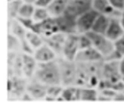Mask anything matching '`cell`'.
<instances>
[{
  "label": "cell",
  "instance_id": "7a4b0ae2",
  "mask_svg": "<svg viewBox=\"0 0 124 103\" xmlns=\"http://www.w3.org/2000/svg\"><path fill=\"white\" fill-rule=\"evenodd\" d=\"M57 61L59 67L61 84L64 87L75 85L77 74V65L74 60H69L63 57H58Z\"/></svg>",
  "mask_w": 124,
  "mask_h": 103
},
{
  "label": "cell",
  "instance_id": "f1b7e54d",
  "mask_svg": "<svg viewBox=\"0 0 124 103\" xmlns=\"http://www.w3.org/2000/svg\"><path fill=\"white\" fill-rule=\"evenodd\" d=\"M79 50L85 49V48H88L92 46L91 39H89L87 34H79Z\"/></svg>",
  "mask_w": 124,
  "mask_h": 103
},
{
  "label": "cell",
  "instance_id": "4316f807",
  "mask_svg": "<svg viewBox=\"0 0 124 103\" xmlns=\"http://www.w3.org/2000/svg\"><path fill=\"white\" fill-rule=\"evenodd\" d=\"M49 17H51V15L49 14V12L47 8L36 7L35 11L33 15V20L36 23L42 22V21L47 20Z\"/></svg>",
  "mask_w": 124,
  "mask_h": 103
},
{
  "label": "cell",
  "instance_id": "f546056e",
  "mask_svg": "<svg viewBox=\"0 0 124 103\" xmlns=\"http://www.w3.org/2000/svg\"><path fill=\"white\" fill-rule=\"evenodd\" d=\"M35 52V49L33 47L26 39L21 40V53L30 54V55H33Z\"/></svg>",
  "mask_w": 124,
  "mask_h": 103
},
{
  "label": "cell",
  "instance_id": "277c9868",
  "mask_svg": "<svg viewBox=\"0 0 124 103\" xmlns=\"http://www.w3.org/2000/svg\"><path fill=\"white\" fill-rule=\"evenodd\" d=\"M28 80L24 77L13 75L8 77V93L12 99H21L23 94L26 92Z\"/></svg>",
  "mask_w": 124,
  "mask_h": 103
},
{
  "label": "cell",
  "instance_id": "8fae6325",
  "mask_svg": "<svg viewBox=\"0 0 124 103\" xmlns=\"http://www.w3.org/2000/svg\"><path fill=\"white\" fill-rule=\"evenodd\" d=\"M103 60V56L92 46L79 50L75 59L77 63H94Z\"/></svg>",
  "mask_w": 124,
  "mask_h": 103
},
{
  "label": "cell",
  "instance_id": "4fadbf2b",
  "mask_svg": "<svg viewBox=\"0 0 124 103\" xmlns=\"http://www.w3.org/2000/svg\"><path fill=\"white\" fill-rule=\"evenodd\" d=\"M92 8L98 14L108 16L110 17H120L121 12L115 10L110 3L109 0H93Z\"/></svg>",
  "mask_w": 124,
  "mask_h": 103
},
{
  "label": "cell",
  "instance_id": "6da1fadb",
  "mask_svg": "<svg viewBox=\"0 0 124 103\" xmlns=\"http://www.w3.org/2000/svg\"><path fill=\"white\" fill-rule=\"evenodd\" d=\"M33 77L46 86L61 84L57 59L48 63H38Z\"/></svg>",
  "mask_w": 124,
  "mask_h": 103
},
{
  "label": "cell",
  "instance_id": "44dd1931",
  "mask_svg": "<svg viewBox=\"0 0 124 103\" xmlns=\"http://www.w3.org/2000/svg\"><path fill=\"white\" fill-rule=\"evenodd\" d=\"M79 87L77 85H70L64 87L61 93L62 101H79Z\"/></svg>",
  "mask_w": 124,
  "mask_h": 103
},
{
  "label": "cell",
  "instance_id": "83f0119b",
  "mask_svg": "<svg viewBox=\"0 0 124 103\" xmlns=\"http://www.w3.org/2000/svg\"><path fill=\"white\" fill-rule=\"evenodd\" d=\"M16 18L21 22V23L28 31L34 32L36 22L33 20V18H22V17H16Z\"/></svg>",
  "mask_w": 124,
  "mask_h": 103
},
{
  "label": "cell",
  "instance_id": "7c38bea8",
  "mask_svg": "<svg viewBox=\"0 0 124 103\" xmlns=\"http://www.w3.org/2000/svg\"><path fill=\"white\" fill-rule=\"evenodd\" d=\"M33 57L38 63H44L56 60L58 55L51 47L45 43L35 50Z\"/></svg>",
  "mask_w": 124,
  "mask_h": 103
},
{
  "label": "cell",
  "instance_id": "1f68e13d",
  "mask_svg": "<svg viewBox=\"0 0 124 103\" xmlns=\"http://www.w3.org/2000/svg\"><path fill=\"white\" fill-rule=\"evenodd\" d=\"M109 2L115 10L120 12L124 10V0H109Z\"/></svg>",
  "mask_w": 124,
  "mask_h": 103
},
{
  "label": "cell",
  "instance_id": "836d02e7",
  "mask_svg": "<svg viewBox=\"0 0 124 103\" xmlns=\"http://www.w3.org/2000/svg\"><path fill=\"white\" fill-rule=\"evenodd\" d=\"M119 66H120V71L122 75V77H124V57L121 58V59L119 62Z\"/></svg>",
  "mask_w": 124,
  "mask_h": 103
},
{
  "label": "cell",
  "instance_id": "5bb4252c",
  "mask_svg": "<svg viewBox=\"0 0 124 103\" xmlns=\"http://www.w3.org/2000/svg\"><path fill=\"white\" fill-rule=\"evenodd\" d=\"M67 35L64 32H58L52 35L51 36L44 38L45 43L47 44L49 47H51L57 53L58 57H61L62 53V49H63V46L67 39Z\"/></svg>",
  "mask_w": 124,
  "mask_h": 103
},
{
  "label": "cell",
  "instance_id": "cb8c5ba5",
  "mask_svg": "<svg viewBox=\"0 0 124 103\" xmlns=\"http://www.w3.org/2000/svg\"><path fill=\"white\" fill-rule=\"evenodd\" d=\"M36 9V6L33 3L23 2L21 6V8L18 12L17 17L22 18H33V15Z\"/></svg>",
  "mask_w": 124,
  "mask_h": 103
},
{
  "label": "cell",
  "instance_id": "52a82bcc",
  "mask_svg": "<svg viewBox=\"0 0 124 103\" xmlns=\"http://www.w3.org/2000/svg\"><path fill=\"white\" fill-rule=\"evenodd\" d=\"M93 0H70L64 14L77 18L92 8Z\"/></svg>",
  "mask_w": 124,
  "mask_h": 103
},
{
  "label": "cell",
  "instance_id": "9c48e42d",
  "mask_svg": "<svg viewBox=\"0 0 124 103\" xmlns=\"http://www.w3.org/2000/svg\"><path fill=\"white\" fill-rule=\"evenodd\" d=\"M54 18L56 20L59 32H64L67 35L77 33L76 18L66 14H63Z\"/></svg>",
  "mask_w": 124,
  "mask_h": 103
},
{
  "label": "cell",
  "instance_id": "e575fe53",
  "mask_svg": "<svg viewBox=\"0 0 124 103\" xmlns=\"http://www.w3.org/2000/svg\"><path fill=\"white\" fill-rule=\"evenodd\" d=\"M120 22L122 23V25L124 28V10L121 12V14H120Z\"/></svg>",
  "mask_w": 124,
  "mask_h": 103
},
{
  "label": "cell",
  "instance_id": "2e32d148",
  "mask_svg": "<svg viewBox=\"0 0 124 103\" xmlns=\"http://www.w3.org/2000/svg\"><path fill=\"white\" fill-rule=\"evenodd\" d=\"M23 76L27 80L32 79L34 77L35 71L37 67L38 63L34 58L33 55L23 53Z\"/></svg>",
  "mask_w": 124,
  "mask_h": 103
},
{
  "label": "cell",
  "instance_id": "d590c367",
  "mask_svg": "<svg viewBox=\"0 0 124 103\" xmlns=\"http://www.w3.org/2000/svg\"><path fill=\"white\" fill-rule=\"evenodd\" d=\"M22 1L24 2H29V3H33L34 4L36 0H22Z\"/></svg>",
  "mask_w": 124,
  "mask_h": 103
},
{
  "label": "cell",
  "instance_id": "5b68a950",
  "mask_svg": "<svg viewBox=\"0 0 124 103\" xmlns=\"http://www.w3.org/2000/svg\"><path fill=\"white\" fill-rule=\"evenodd\" d=\"M79 34L74 33L67 35L62 49L61 57L69 60L75 61L77 53L79 51Z\"/></svg>",
  "mask_w": 124,
  "mask_h": 103
},
{
  "label": "cell",
  "instance_id": "9a60e30c",
  "mask_svg": "<svg viewBox=\"0 0 124 103\" xmlns=\"http://www.w3.org/2000/svg\"><path fill=\"white\" fill-rule=\"evenodd\" d=\"M124 34V28L120 22V17H110V20L105 35L114 42Z\"/></svg>",
  "mask_w": 124,
  "mask_h": 103
},
{
  "label": "cell",
  "instance_id": "d6986e66",
  "mask_svg": "<svg viewBox=\"0 0 124 103\" xmlns=\"http://www.w3.org/2000/svg\"><path fill=\"white\" fill-rule=\"evenodd\" d=\"M110 20V17L99 14L96 18L94 24H93V26L91 31L96 33L105 35L109 26Z\"/></svg>",
  "mask_w": 124,
  "mask_h": 103
},
{
  "label": "cell",
  "instance_id": "ba28073f",
  "mask_svg": "<svg viewBox=\"0 0 124 103\" xmlns=\"http://www.w3.org/2000/svg\"><path fill=\"white\" fill-rule=\"evenodd\" d=\"M47 87L36 78L33 77L27 81L26 92L33 100H45L47 93Z\"/></svg>",
  "mask_w": 124,
  "mask_h": 103
},
{
  "label": "cell",
  "instance_id": "e0dca14e",
  "mask_svg": "<svg viewBox=\"0 0 124 103\" xmlns=\"http://www.w3.org/2000/svg\"><path fill=\"white\" fill-rule=\"evenodd\" d=\"M8 33L15 35L16 37L20 39L21 40L25 39L26 34L28 30L22 25L21 22L17 18H15V19H8Z\"/></svg>",
  "mask_w": 124,
  "mask_h": 103
},
{
  "label": "cell",
  "instance_id": "7402d4cb",
  "mask_svg": "<svg viewBox=\"0 0 124 103\" xmlns=\"http://www.w3.org/2000/svg\"><path fill=\"white\" fill-rule=\"evenodd\" d=\"M64 86L61 84L57 85H51L47 87V93H46V101H62L61 93L63 91Z\"/></svg>",
  "mask_w": 124,
  "mask_h": 103
},
{
  "label": "cell",
  "instance_id": "603a6c76",
  "mask_svg": "<svg viewBox=\"0 0 124 103\" xmlns=\"http://www.w3.org/2000/svg\"><path fill=\"white\" fill-rule=\"evenodd\" d=\"M25 39L33 46L35 50L45 44V40L43 36L33 31H27Z\"/></svg>",
  "mask_w": 124,
  "mask_h": 103
},
{
  "label": "cell",
  "instance_id": "30bf717a",
  "mask_svg": "<svg viewBox=\"0 0 124 103\" xmlns=\"http://www.w3.org/2000/svg\"><path fill=\"white\" fill-rule=\"evenodd\" d=\"M34 32L43 36V38L48 37V36H51L52 35L59 32L55 18L51 17L42 22L36 23Z\"/></svg>",
  "mask_w": 124,
  "mask_h": 103
},
{
  "label": "cell",
  "instance_id": "3957f363",
  "mask_svg": "<svg viewBox=\"0 0 124 103\" xmlns=\"http://www.w3.org/2000/svg\"><path fill=\"white\" fill-rule=\"evenodd\" d=\"M85 34L88 35L89 39H91L92 47H94L103 56L104 58L108 56L110 53H111L115 50L114 41L109 39L105 35L96 33L92 31Z\"/></svg>",
  "mask_w": 124,
  "mask_h": 103
},
{
  "label": "cell",
  "instance_id": "d4e9b609",
  "mask_svg": "<svg viewBox=\"0 0 124 103\" xmlns=\"http://www.w3.org/2000/svg\"><path fill=\"white\" fill-rule=\"evenodd\" d=\"M8 19H15L18 15V12L23 4L22 0H11L8 2Z\"/></svg>",
  "mask_w": 124,
  "mask_h": 103
},
{
  "label": "cell",
  "instance_id": "d6a6232c",
  "mask_svg": "<svg viewBox=\"0 0 124 103\" xmlns=\"http://www.w3.org/2000/svg\"><path fill=\"white\" fill-rule=\"evenodd\" d=\"M52 0H36L34 5L36 7L48 8V7L52 3Z\"/></svg>",
  "mask_w": 124,
  "mask_h": 103
},
{
  "label": "cell",
  "instance_id": "8992f818",
  "mask_svg": "<svg viewBox=\"0 0 124 103\" xmlns=\"http://www.w3.org/2000/svg\"><path fill=\"white\" fill-rule=\"evenodd\" d=\"M98 13L95 9H90L77 18V33L85 34L90 32L94 24Z\"/></svg>",
  "mask_w": 124,
  "mask_h": 103
},
{
  "label": "cell",
  "instance_id": "ffe728a7",
  "mask_svg": "<svg viewBox=\"0 0 124 103\" xmlns=\"http://www.w3.org/2000/svg\"><path fill=\"white\" fill-rule=\"evenodd\" d=\"M99 91L98 88L89 87H79V101H97Z\"/></svg>",
  "mask_w": 124,
  "mask_h": 103
},
{
  "label": "cell",
  "instance_id": "4dcf8cb0",
  "mask_svg": "<svg viewBox=\"0 0 124 103\" xmlns=\"http://www.w3.org/2000/svg\"><path fill=\"white\" fill-rule=\"evenodd\" d=\"M114 43L115 51L118 53H120L122 57H124V34L118 39H116Z\"/></svg>",
  "mask_w": 124,
  "mask_h": 103
},
{
  "label": "cell",
  "instance_id": "ac0fdd59",
  "mask_svg": "<svg viewBox=\"0 0 124 103\" xmlns=\"http://www.w3.org/2000/svg\"><path fill=\"white\" fill-rule=\"evenodd\" d=\"M69 1L70 0H52V3L47 8L51 17H57L63 14Z\"/></svg>",
  "mask_w": 124,
  "mask_h": 103
},
{
  "label": "cell",
  "instance_id": "8d00e7d4",
  "mask_svg": "<svg viewBox=\"0 0 124 103\" xmlns=\"http://www.w3.org/2000/svg\"><path fill=\"white\" fill-rule=\"evenodd\" d=\"M8 1H11V0H8Z\"/></svg>",
  "mask_w": 124,
  "mask_h": 103
},
{
  "label": "cell",
  "instance_id": "484cf974",
  "mask_svg": "<svg viewBox=\"0 0 124 103\" xmlns=\"http://www.w3.org/2000/svg\"><path fill=\"white\" fill-rule=\"evenodd\" d=\"M8 50L9 52H21V40L11 33L8 35Z\"/></svg>",
  "mask_w": 124,
  "mask_h": 103
}]
</instances>
